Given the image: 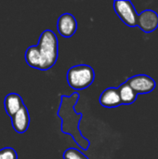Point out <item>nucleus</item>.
<instances>
[{
    "label": "nucleus",
    "mask_w": 158,
    "mask_h": 159,
    "mask_svg": "<svg viewBox=\"0 0 158 159\" xmlns=\"http://www.w3.org/2000/svg\"><path fill=\"white\" fill-rule=\"evenodd\" d=\"M10 118L13 129L16 132L22 134L27 131L30 125V115L25 104H23L20 109Z\"/></svg>",
    "instance_id": "6e6552de"
},
{
    "label": "nucleus",
    "mask_w": 158,
    "mask_h": 159,
    "mask_svg": "<svg viewBox=\"0 0 158 159\" xmlns=\"http://www.w3.org/2000/svg\"><path fill=\"white\" fill-rule=\"evenodd\" d=\"M57 30L65 38L73 36L77 30V20L74 16L68 12L61 15L57 20Z\"/></svg>",
    "instance_id": "423d86ee"
},
{
    "label": "nucleus",
    "mask_w": 158,
    "mask_h": 159,
    "mask_svg": "<svg viewBox=\"0 0 158 159\" xmlns=\"http://www.w3.org/2000/svg\"><path fill=\"white\" fill-rule=\"evenodd\" d=\"M117 90H118V94L120 97L121 104H124V105L132 104L137 99L138 94L126 82L120 85L117 88Z\"/></svg>",
    "instance_id": "9b49d317"
},
{
    "label": "nucleus",
    "mask_w": 158,
    "mask_h": 159,
    "mask_svg": "<svg viewBox=\"0 0 158 159\" xmlns=\"http://www.w3.org/2000/svg\"><path fill=\"white\" fill-rule=\"evenodd\" d=\"M100 103L106 108H115L121 105L117 88H108L100 96Z\"/></svg>",
    "instance_id": "1a4fd4ad"
},
{
    "label": "nucleus",
    "mask_w": 158,
    "mask_h": 159,
    "mask_svg": "<svg viewBox=\"0 0 158 159\" xmlns=\"http://www.w3.org/2000/svg\"><path fill=\"white\" fill-rule=\"evenodd\" d=\"M137 26L144 33H151L158 27V14L151 9L143 10L138 15Z\"/></svg>",
    "instance_id": "0eeeda50"
},
{
    "label": "nucleus",
    "mask_w": 158,
    "mask_h": 159,
    "mask_svg": "<svg viewBox=\"0 0 158 159\" xmlns=\"http://www.w3.org/2000/svg\"><path fill=\"white\" fill-rule=\"evenodd\" d=\"M126 83L137 93V94H145L153 91L156 89V81L146 75H134L129 78Z\"/></svg>",
    "instance_id": "39448f33"
},
{
    "label": "nucleus",
    "mask_w": 158,
    "mask_h": 159,
    "mask_svg": "<svg viewBox=\"0 0 158 159\" xmlns=\"http://www.w3.org/2000/svg\"><path fill=\"white\" fill-rule=\"evenodd\" d=\"M0 159H18V154L13 148L5 147L0 150Z\"/></svg>",
    "instance_id": "ddd939ff"
},
{
    "label": "nucleus",
    "mask_w": 158,
    "mask_h": 159,
    "mask_svg": "<svg viewBox=\"0 0 158 159\" xmlns=\"http://www.w3.org/2000/svg\"><path fill=\"white\" fill-rule=\"evenodd\" d=\"M23 101L21 97L15 92L8 93L4 100V107L7 115L12 117L23 105Z\"/></svg>",
    "instance_id": "9d476101"
},
{
    "label": "nucleus",
    "mask_w": 158,
    "mask_h": 159,
    "mask_svg": "<svg viewBox=\"0 0 158 159\" xmlns=\"http://www.w3.org/2000/svg\"><path fill=\"white\" fill-rule=\"evenodd\" d=\"M68 85L75 90H83L89 87L95 79L93 68L88 64H78L71 67L66 75Z\"/></svg>",
    "instance_id": "7ed1b4c3"
},
{
    "label": "nucleus",
    "mask_w": 158,
    "mask_h": 159,
    "mask_svg": "<svg viewBox=\"0 0 158 159\" xmlns=\"http://www.w3.org/2000/svg\"><path fill=\"white\" fill-rule=\"evenodd\" d=\"M80 95L78 92H74L70 96L61 95V104L59 106L57 116L61 119V132L70 135L74 143L84 151L89 147V141L84 137L80 131V122L83 116L82 113H76L74 106L79 101Z\"/></svg>",
    "instance_id": "f03ea898"
},
{
    "label": "nucleus",
    "mask_w": 158,
    "mask_h": 159,
    "mask_svg": "<svg viewBox=\"0 0 158 159\" xmlns=\"http://www.w3.org/2000/svg\"><path fill=\"white\" fill-rule=\"evenodd\" d=\"M59 56V41L56 34L51 30H45L36 46L29 47L25 51L27 64L40 71L51 69L57 62Z\"/></svg>",
    "instance_id": "f257e3e1"
},
{
    "label": "nucleus",
    "mask_w": 158,
    "mask_h": 159,
    "mask_svg": "<svg viewBox=\"0 0 158 159\" xmlns=\"http://www.w3.org/2000/svg\"><path fill=\"white\" fill-rule=\"evenodd\" d=\"M62 157L63 159H88L85 154L75 148L66 149L62 155Z\"/></svg>",
    "instance_id": "f8f14e48"
},
{
    "label": "nucleus",
    "mask_w": 158,
    "mask_h": 159,
    "mask_svg": "<svg viewBox=\"0 0 158 159\" xmlns=\"http://www.w3.org/2000/svg\"><path fill=\"white\" fill-rule=\"evenodd\" d=\"M114 8L121 20L129 27L137 26L138 14L130 1H115Z\"/></svg>",
    "instance_id": "20e7f679"
}]
</instances>
